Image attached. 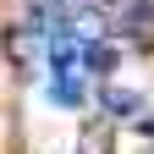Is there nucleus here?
I'll list each match as a JSON object with an SVG mask.
<instances>
[{"label": "nucleus", "instance_id": "nucleus-1", "mask_svg": "<svg viewBox=\"0 0 154 154\" xmlns=\"http://www.w3.org/2000/svg\"><path fill=\"white\" fill-rule=\"evenodd\" d=\"M66 33L77 38V44H105L110 22H105L99 6H66Z\"/></svg>", "mask_w": 154, "mask_h": 154}, {"label": "nucleus", "instance_id": "nucleus-2", "mask_svg": "<svg viewBox=\"0 0 154 154\" xmlns=\"http://www.w3.org/2000/svg\"><path fill=\"white\" fill-rule=\"evenodd\" d=\"M50 99L55 105H83L88 99V77H83V66H55V88H50Z\"/></svg>", "mask_w": 154, "mask_h": 154}, {"label": "nucleus", "instance_id": "nucleus-3", "mask_svg": "<svg viewBox=\"0 0 154 154\" xmlns=\"http://www.w3.org/2000/svg\"><path fill=\"white\" fill-rule=\"evenodd\" d=\"M77 154H116V127L110 121H88L83 138H77Z\"/></svg>", "mask_w": 154, "mask_h": 154}, {"label": "nucleus", "instance_id": "nucleus-4", "mask_svg": "<svg viewBox=\"0 0 154 154\" xmlns=\"http://www.w3.org/2000/svg\"><path fill=\"white\" fill-rule=\"evenodd\" d=\"M121 28L127 33H149L154 28V6H149V0H132V6L121 11Z\"/></svg>", "mask_w": 154, "mask_h": 154}, {"label": "nucleus", "instance_id": "nucleus-5", "mask_svg": "<svg viewBox=\"0 0 154 154\" xmlns=\"http://www.w3.org/2000/svg\"><path fill=\"white\" fill-rule=\"evenodd\" d=\"M99 105H105L110 116H138V94H127V88H105Z\"/></svg>", "mask_w": 154, "mask_h": 154}, {"label": "nucleus", "instance_id": "nucleus-6", "mask_svg": "<svg viewBox=\"0 0 154 154\" xmlns=\"http://www.w3.org/2000/svg\"><path fill=\"white\" fill-rule=\"evenodd\" d=\"M83 61H88L94 72H116V50H110V44H83Z\"/></svg>", "mask_w": 154, "mask_h": 154}]
</instances>
